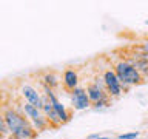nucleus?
Returning a JSON list of instances; mask_svg holds the SVG:
<instances>
[{"label": "nucleus", "mask_w": 148, "mask_h": 139, "mask_svg": "<svg viewBox=\"0 0 148 139\" xmlns=\"http://www.w3.org/2000/svg\"><path fill=\"white\" fill-rule=\"evenodd\" d=\"M3 118H5V124H6L9 138H12V139H34L37 136V131L29 124V120L25 118L22 110L12 108V107H5Z\"/></svg>", "instance_id": "nucleus-1"}, {"label": "nucleus", "mask_w": 148, "mask_h": 139, "mask_svg": "<svg viewBox=\"0 0 148 139\" xmlns=\"http://www.w3.org/2000/svg\"><path fill=\"white\" fill-rule=\"evenodd\" d=\"M20 110H22V113L25 114V118L29 120V124L34 127V130L37 133L43 131V130H46L49 127L48 119L45 118V114L42 113V110L36 108L34 105L28 104V102H23V104L20 105Z\"/></svg>", "instance_id": "nucleus-3"}, {"label": "nucleus", "mask_w": 148, "mask_h": 139, "mask_svg": "<svg viewBox=\"0 0 148 139\" xmlns=\"http://www.w3.org/2000/svg\"><path fill=\"white\" fill-rule=\"evenodd\" d=\"M134 50H137V51H143V53H147L148 54V40L147 42H142L139 46H134Z\"/></svg>", "instance_id": "nucleus-14"}, {"label": "nucleus", "mask_w": 148, "mask_h": 139, "mask_svg": "<svg viewBox=\"0 0 148 139\" xmlns=\"http://www.w3.org/2000/svg\"><path fill=\"white\" fill-rule=\"evenodd\" d=\"M42 88H43V94L49 99V102H51V105H53L54 111L59 114L62 125H63V124H66V122H69V119H71V113H69V111L66 110V107H65L62 102L59 100V97L56 96L54 90H51V88L45 87V85H42Z\"/></svg>", "instance_id": "nucleus-5"}, {"label": "nucleus", "mask_w": 148, "mask_h": 139, "mask_svg": "<svg viewBox=\"0 0 148 139\" xmlns=\"http://www.w3.org/2000/svg\"><path fill=\"white\" fill-rule=\"evenodd\" d=\"M59 83H60V79H59L57 74L53 73V71H48L42 76V85L48 87L51 90H56V88L59 87Z\"/></svg>", "instance_id": "nucleus-10"}, {"label": "nucleus", "mask_w": 148, "mask_h": 139, "mask_svg": "<svg viewBox=\"0 0 148 139\" xmlns=\"http://www.w3.org/2000/svg\"><path fill=\"white\" fill-rule=\"evenodd\" d=\"M113 70H114L116 76H117V79H119L120 85H122V90L123 91L130 90V88L134 87V85H140V83L145 81L142 74L139 73L127 59L117 60V62L114 63Z\"/></svg>", "instance_id": "nucleus-2"}, {"label": "nucleus", "mask_w": 148, "mask_h": 139, "mask_svg": "<svg viewBox=\"0 0 148 139\" xmlns=\"http://www.w3.org/2000/svg\"><path fill=\"white\" fill-rule=\"evenodd\" d=\"M90 139H113V138H110V136H102V134H91Z\"/></svg>", "instance_id": "nucleus-15"}, {"label": "nucleus", "mask_w": 148, "mask_h": 139, "mask_svg": "<svg viewBox=\"0 0 148 139\" xmlns=\"http://www.w3.org/2000/svg\"><path fill=\"white\" fill-rule=\"evenodd\" d=\"M102 79H103V83H105V90L108 93V96L113 99V97H120L122 96V85H120L117 76H116L114 70L113 68H108L105 70L103 74H102Z\"/></svg>", "instance_id": "nucleus-4"}, {"label": "nucleus", "mask_w": 148, "mask_h": 139, "mask_svg": "<svg viewBox=\"0 0 148 139\" xmlns=\"http://www.w3.org/2000/svg\"><path fill=\"white\" fill-rule=\"evenodd\" d=\"M8 136H9V133H8L6 124H5L3 110H0V139H3V138H8Z\"/></svg>", "instance_id": "nucleus-11"}, {"label": "nucleus", "mask_w": 148, "mask_h": 139, "mask_svg": "<svg viewBox=\"0 0 148 139\" xmlns=\"http://www.w3.org/2000/svg\"><path fill=\"white\" fill-rule=\"evenodd\" d=\"M71 104H73V108L77 111L86 110L91 107V102L88 99L86 90L83 87H77L71 91Z\"/></svg>", "instance_id": "nucleus-8"}, {"label": "nucleus", "mask_w": 148, "mask_h": 139, "mask_svg": "<svg viewBox=\"0 0 148 139\" xmlns=\"http://www.w3.org/2000/svg\"><path fill=\"white\" fill-rule=\"evenodd\" d=\"M147 37H148V31H147Z\"/></svg>", "instance_id": "nucleus-16"}, {"label": "nucleus", "mask_w": 148, "mask_h": 139, "mask_svg": "<svg viewBox=\"0 0 148 139\" xmlns=\"http://www.w3.org/2000/svg\"><path fill=\"white\" fill-rule=\"evenodd\" d=\"M139 136H140V131H130V133L117 134L116 139H139Z\"/></svg>", "instance_id": "nucleus-13"}, {"label": "nucleus", "mask_w": 148, "mask_h": 139, "mask_svg": "<svg viewBox=\"0 0 148 139\" xmlns=\"http://www.w3.org/2000/svg\"><path fill=\"white\" fill-rule=\"evenodd\" d=\"M79 81H80V77H79L77 70H74V68H66V70L63 71L62 83H63L65 90H68L69 93H71L74 88L79 87Z\"/></svg>", "instance_id": "nucleus-9"}, {"label": "nucleus", "mask_w": 148, "mask_h": 139, "mask_svg": "<svg viewBox=\"0 0 148 139\" xmlns=\"http://www.w3.org/2000/svg\"><path fill=\"white\" fill-rule=\"evenodd\" d=\"M85 90H86V94H88V99H90L91 105L102 99H105V97H110L105 90V83H103V79L102 77H96L94 81H91L86 85Z\"/></svg>", "instance_id": "nucleus-6"}, {"label": "nucleus", "mask_w": 148, "mask_h": 139, "mask_svg": "<svg viewBox=\"0 0 148 139\" xmlns=\"http://www.w3.org/2000/svg\"><path fill=\"white\" fill-rule=\"evenodd\" d=\"M88 139H90V138H88Z\"/></svg>", "instance_id": "nucleus-17"}, {"label": "nucleus", "mask_w": 148, "mask_h": 139, "mask_svg": "<svg viewBox=\"0 0 148 139\" xmlns=\"http://www.w3.org/2000/svg\"><path fill=\"white\" fill-rule=\"evenodd\" d=\"M20 94L25 99V102L34 105L36 108L42 110V93L37 90L36 87H32L31 83H22L20 85Z\"/></svg>", "instance_id": "nucleus-7"}, {"label": "nucleus", "mask_w": 148, "mask_h": 139, "mask_svg": "<svg viewBox=\"0 0 148 139\" xmlns=\"http://www.w3.org/2000/svg\"><path fill=\"white\" fill-rule=\"evenodd\" d=\"M111 105V97H105V99H102L99 102H96V104H92L91 107H94L96 110H102V108H106V107Z\"/></svg>", "instance_id": "nucleus-12"}]
</instances>
